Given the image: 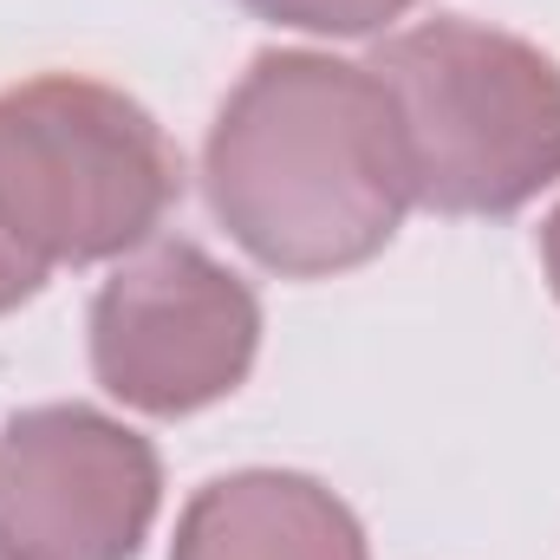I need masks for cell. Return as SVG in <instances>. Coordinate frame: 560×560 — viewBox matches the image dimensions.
Returning a JSON list of instances; mask_svg holds the SVG:
<instances>
[{"instance_id":"2","label":"cell","mask_w":560,"mask_h":560,"mask_svg":"<svg viewBox=\"0 0 560 560\" xmlns=\"http://www.w3.org/2000/svg\"><path fill=\"white\" fill-rule=\"evenodd\" d=\"M411 202L515 215L560 176V66L482 20H423L372 52Z\"/></svg>"},{"instance_id":"9","label":"cell","mask_w":560,"mask_h":560,"mask_svg":"<svg viewBox=\"0 0 560 560\" xmlns=\"http://www.w3.org/2000/svg\"><path fill=\"white\" fill-rule=\"evenodd\" d=\"M541 255H548V280H555V293H560V209L548 215V229H541Z\"/></svg>"},{"instance_id":"4","label":"cell","mask_w":560,"mask_h":560,"mask_svg":"<svg viewBox=\"0 0 560 560\" xmlns=\"http://www.w3.org/2000/svg\"><path fill=\"white\" fill-rule=\"evenodd\" d=\"M261 346L248 280L209 261L196 242H143L92 300V372L150 418H189L229 398Z\"/></svg>"},{"instance_id":"5","label":"cell","mask_w":560,"mask_h":560,"mask_svg":"<svg viewBox=\"0 0 560 560\" xmlns=\"http://www.w3.org/2000/svg\"><path fill=\"white\" fill-rule=\"evenodd\" d=\"M156 502V450L92 405L20 411L0 436V560H138Z\"/></svg>"},{"instance_id":"7","label":"cell","mask_w":560,"mask_h":560,"mask_svg":"<svg viewBox=\"0 0 560 560\" xmlns=\"http://www.w3.org/2000/svg\"><path fill=\"white\" fill-rule=\"evenodd\" d=\"M242 7H255L261 20H280V26H300V33L359 39V33H378V26L405 20L418 0H242Z\"/></svg>"},{"instance_id":"1","label":"cell","mask_w":560,"mask_h":560,"mask_svg":"<svg viewBox=\"0 0 560 560\" xmlns=\"http://www.w3.org/2000/svg\"><path fill=\"white\" fill-rule=\"evenodd\" d=\"M222 229L275 275L319 280L372 261L405 209V143L372 66L326 52H261L202 150Z\"/></svg>"},{"instance_id":"8","label":"cell","mask_w":560,"mask_h":560,"mask_svg":"<svg viewBox=\"0 0 560 560\" xmlns=\"http://www.w3.org/2000/svg\"><path fill=\"white\" fill-rule=\"evenodd\" d=\"M39 287H46V275H39V268H33V261L0 235V313H13L20 300H33Z\"/></svg>"},{"instance_id":"6","label":"cell","mask_w":560,"mask_h":560,"mask_svg":"<svg viewBox=\"0 0 560 560\" xmlns=\"http://www.w3.org/2000/svg\"><path fill=\"white\" fill-rule=\"evenodd\" d=\"M170 560H372L352 509L293 469H242L189 495Z\"/></svg>"},{"instance_id":"3","label":"cell","mask_w":560,"mask_h":560,"mask_svg":"<svg viewBox=\"0 0 560 560\" xmlns=\"http://www.w3.org/2000/svg\"><path fill=\"white\" fill-rule=\"evenodd\" d=\"M176 189V143L118 85L46 72L0 92V235L39 275L143 248Z\"/></svg>"}]
</instances>
